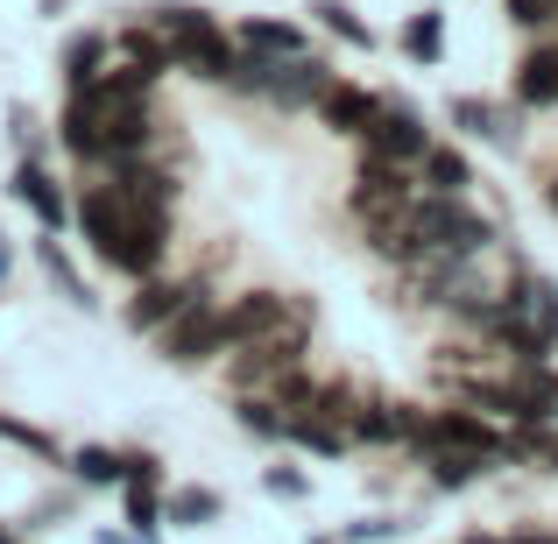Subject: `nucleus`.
I'll return each instance as SVG.
<instances>
[{
    "mask_svg": "<svg viewBox=\"0 0 558 544\" xmlns=\"http://www.w3.org/2000/svg\"><path fill=\"white\" fill-rule=\"evenodd\" d=\"M495 333H502V340L517 347L523 361H545V347L558 340V290H545V283H517V290H502Z\"/></svg>",
    "mask_w": 558,
    "mask_h": 544,
    "instance_id": "nucleus-1",
    "label": "nucleus"
},
{
    "mask_svg": "<svg viewBox=\"0 0 558 544\" xmlns=\"http://www.w3.org/2000/svg\"><path fill=\"white\" fill-rule=\"evenodd\" d=\"M410 233H417L424 247H446V255H481L488 247V219L466 213L452 191H438V198H424L417 213H410Z\"/></svg>",
    "mask_w": 558,
    "mask_h": 544,
    "instance_id": "nucleus-2",
    "label": "nucleus"
},
{
    "mask_svg": "<svg viewBox=\"0 0 558 544\" xmlns=\"http://www.w3.org/2000/svg\"><path fill=\"white\" fill-rule=\"evenodd\" d=\"M213 347H227V312H213L205 298H191L184 312L163 326V354L191 367V361H205V354H213Z\"/></svg>",
    "mask_w": 558,
    "mask_h": 544,
    "instance_id": "nucleus-3",
    "label": "nucleus"
},
{
    "mask_svg": "<svg viewBox=\"0 0 558 544\" xmlns=\"http://www.w3.org/2000/svg\"><path fill=\"white\" fill-rule=\"evenodd\" d=\"M241 85H262L276 107H304V99H326V71H318L312 57H290V71H283V57H276V64H247V71H241Z\"/></svg>",
    "mask_w": 558,
    "mask_h": 544,
    "instance_id": "nucleus-4",
    "label": "nucleus"
},
{
    "mask_svg": "<svg viewBox=\"0 0 558 544\" xmlns=\"http://www.w3.org/2000/svg\"><path fill=\"white\" fill-rule=\"evenodd\" d=\"M78 219H85L93 255L113 262V269H128V205H121V191H93V198L78 205Z\"/></svg>",
    "mask_w": 558,
    "mask_h": 544,
    "instance_id": "nucleus-5",
    "label": "nucleus"
},
{
    "mask_svg": "<svg viewBox=\"0 0 558 544\" xmlns=\"http://www.w3.org/2000/svg\"><path fill=\"white\" fill-rule=\"evenodd\" d=\"M375 156H389V164H417V156H432V135H424V121L410 107H381L375 128H368Z\"/></svg>",
    "mask_w": 558,
    "mask_h": 544,
    "instance_id": "nucleus-6",
    "label": "nucleus"
},
{
    "mask_svg": "<svg viewBox=\"0 0 558 544\" xmlns=\"http://www.w3.org/2000/svg\"><path fill=\"white\" fill-rule=\"evenodd\" d=\"M558 410V375L545 361H523L517 375H509V418H531V424H545Z\"/></svg>",
    "mask_w": 558,
    "mask_h": 544,
    "instance_id": "nucleus-7",
    "label": "nucleus"
},
{
    "mask_svg": "<svg viewBox=\"0 0 558 544\" xmlns=\"http://www.w3.org/2000/svg\"><path fill=\"white\" fill-rule=\"evenodd\" d=\"M517 99H523V107H558V43H545V50L523 57V71H517Z\"/></svg>",
    "mask_w": 558,
    "mask_h": 544,
    "instance_id": "nucleus-8",
    "label": "nucleus"
},
{
    "mask_svg": "<svg viewBox=\"0 0 558 544\" xmlns=\"http://www.w3.org/2000/svg\"><path fill=\"white\" fill-rule=\"evenodd\" d=\"M276 318H283V298L276 290H247L227 312V340H262V333H276Z\"/></svg>",
    "mask_w": 558,
    "mask_h": 544,
    "instance_id": "nucleus-9",
    "label": "nucleus"
},
{
    "mask_svg": "<svg viewBox=\"0 0 558 544\" xmlns=\"http://www.w3.org/2000/svg\"><path fill=\"white\" fill-rule=\"evenodd\" d=\"M318 113H326L340 135H368L375 128V113H381V99H368V93H354V85H340V93H326L318 99Z\"/></svg>",
    "mask_w": 558,
    "mask_h": 544,
    "instance_id": "nucleus-10",
    "label": "nucleus"
},
{
    "mask_svg": "<svg viewBox=\"0 0 558 544\" xmlns=\"http://www.w3.org/2000/svg\"><path fill=\"white\" fill-rule=\"evenodd\" d=\"M14 191H22V205H28V213H36L43 219V227H64V198H57V184H50V170H36V164H22V170H14Z\"/></svg>",
    "mask_w": 558,
    "mask_h": 544,
    "instance_id": "nucleus-11",
    "label": "nucleus"
},
{
    "mask_svg": "<svg viewBox=\"0 0 558 544\" xmlns=\"http://www.w3.org/2000/svg\"><path fill=\"white\" fill-rule=\"evenodd\" d=\"M361 213H381V205H403V164H389V156H375L368 170H361V191H354Z\"/></svg>",
    "mask_w": 558,
    "mask_h": 544,
    "instance_id": "nucleus-12",
    "label": "nucleus"
},
{
    "mask_svg": "<svg viewBox=\"0 0 558 544\" xmlns=\"http://www.w3.org/2000/svg\"><path fill=\"white\" fill-rule=\"evenodd\" d=\"M424 438H446V446H466V452H481V460H495V452H502V438H495L488 424H474L466 410H446V418H438Z\"/></svg>",
    "mask_w": 558,
    "mask_h": 544,
    "instance_id": "nucleus-13",
    "label": "nucleus"
},
{
    "mask_svg": "<svg viewBox=\"0 0 558 544\" xmlns=\"http://www.w3.org/2000/svg\"><path fill=\"white\" fill-rule=\"evenodd\" d=\"M191 298H198V290H184V283H149V290L135 298V312H128V318H135L142 333H149V326H170V318H178Z\"/></svg>",
    "mask_w": 558,
    "mask_h": 544,
    "instance_id": "nucleus-14",
    "label": "nucleus"
},
{
    "mask_svg": "<svg viewBox=\"0 0 558 544\" xmlns=\"http://www.w3.org/2000/svg\"><path fill=\"white\" fill-rule=\"evenodd\" d=\"M241 43H247V50H262V57H304V36L290 22H247Z\"/></svg>",
    "mask_w": 558,
    "mask_h": 544,
    "instance_id": "nucleus-15",
    "label": "nucleus"
},
{
    "mask_svg": "<svg viewBox=\"0 0 558 544\" xmlns=\"http://www.w3.org/2000/svg\"><path fill=\"white\" fill-rule=\"evenodd\" d=\"M71 467H78V481H93V488H107V481H128V460H121V452H107V446H85Z\"/></svg>",
    "mask_w": 558,
    "mask_h": 544,
    "instance_id": "nucleus-16",
    "label": "nucleus"
},
{
    "mask_svg": "<svg viewBox=\"0 0 558 544\" xmlns=\"http://www.w3.org/2000/svg\"><path fill=\"white\" fill-rule=\"evenodd\" d=\"M43 269L57 276V290H64L71 304H93V290L78 283V269H71V262H64V247H57V241H43Z\"/></svg>",
    "mask_w": 558,
    "mask_h": 544,
    "instance_id": "nucleus-17",
    "label": "nucleus"
},
{
    "mask_svg": "<svg viewBox=\"0 0 558 544\" xmlns=\"http://www.w3.org/2000/svg\"><path fill=\"white\" fill-rule=\"evenodd\" d=\"M424 170H432V184H438V191H460L466 178H474L460 149H432V156H424Z\"/></svg>",
    "mask_w": 558,
    "mask_h": 544,
    "instance_id": "nucleus-18",
    "label": "nucleus"
},
{
    "mask_svg": "<svg viewBox=\"0 0 558 544\" xmlns=\"http://www.w3.org/2000/svg\"><path fill=\"white\" fill-rule=\"evenodd\" d=\"M318 14H326V28H332V36H347V43H361V50H368V22H361V14L354 8H340V0H318Z\"/></svg>",
    "mask_w": 558,
    "mask_h": 544,
    "instance_id": "nucleus-19",
    "label": "nucleus"
},
{
    "mask_svg": "<svg viewBox=\"0 0 558 544\" xmlns=\"http://www.w3.org/2000/svg\"><path fill=\"white\" fill-rule=\"evenodd\" d=\"M99 57H107V43H99V36H78V43H71V85H93L99 78Z\"/></svg>",
    "mask_w": 558,
    "mask_h": 544,
    "instance_id": "nucleus-20",
    "label": "nucleus"
},
{
    "mask_svg": "<svg viewBox=\"0 0 558 544\" xmlns=\"http://www.w3.org/2000/svg\"><path fill=\"white\" fill-rule=\"evenodd\" d=\"M170 517H178V523H213L219 503H213L205 488H184V495H170Z\"/></svg>",
    "mask_w": 558,
    "mask_h": 544,
    "instance_id": "nucleus-21",
    "label": "nucleus"
},
{
    "mask_svg": "<svg viewBox=\"0 0 558 544\" xmlns=\"http://www.w3.org/2000/svg\"><path fill=\"white\" fill-rule=\"evenodd\" d=\"M156 517H163L156 488H149V481H135V488H128V523H135V531H156Z\"/></svg>",
    "mask_w": 558,
    "mask_h": 544,
    "instance_id": "nucleus-22",
    "label": "nucleus"
},
{
    "mask_svg": "<svg viewBox=\"0 0 558 544\" xmlns=\"http://www.w3.org/2000/svg\"><path fill=\"white\" fill-rule=\"evenodd\" d=\"M432 481H438V488H466V481H474V460H466V452H438Z\"/></svg>",
    "mask_w": 558,
    "mask_h": 544,
    "instance_id": "nucleus-23",
    "label": "nucleus"
},
{
    "mask_svg": "<svg viewBox=\"0 0 558 544\" xmlns=\"http://www.w3.org/2000/svg\"><path fill=\"white\" fill-rule=\"evenodd\" d=\"M460 121H474L488 142H509V135H517V128H502V113H495V107H481V99H460Z\"/></svg>",
    "mask_w": 558,
    "mask_h": 544,
    "instance_id": "nucleus-24",
    "label": "nucleus"
},
{
    "mask_svg": "<svg viewBox=\"0 0 558 544\" xmlns=\"http://www.w3.org/2000/svg\"><path fill=\"white\" fill-rule=\"evenodd\" d=\"M403 43H410V57H424V64H432V57H438V14H417Z\"/></svg>",
    "mask_w": 558,
    "mask_h": 544,
    "instance_id": "nucleus-25",
    "label": "nucleus"
},
{
    "mask_svg": "<svg viewBox=\"0 0 558 544\" xmlns=\"http://www.w3.org/2000/svg\"><path fill=\"white\" fill-rule=\"evenodd\" d=\"M241 424H247V432H262V438H283V432H290V424L276 418L269 403H241Z\"/></svg>",
    "mask_w": 558,
    "mask_h": 544,
    "instance_id": "nucleus-26",
    "label": "nucleus"
},
{
    "mask_svg": "<svg viewBox=\"0 0 558 544\" xmlns=\"http://www.w3.org/2000/svg\"><path fill=\"white\" fill-rule=\"evenodd\" d=\"M551 14H558V0H509V22H523V28L551 22Z\"/></svg>",
    "mask_w": 558,
    "mask_h": 544,
    "instance_id": "nucleus-27",
    "label": "nucleus"
},
{
    "mask_svg": "<svg viewBox=\"0 0 558 544\" xmlns=\"http://www.w3.org/2000/svg\"><path fill=\"white\" fill-rule=\"evenodd\" d=\"M0 438H14V446H28V452H50V438H43L36 424H14V418H0Z\"/></svg>",
    "mask_w": 558,
    "mask_h": 544,
    "instance_id": "nucleus-28",
    "label": "nucleus"
},
{
    "mask_svg": "<svg viewBox=\"0 0 558 544\" xmlns=\"http://www.w3.org/2000/svg\"><path fill=\"white\" fill-rule=\"evenodd\" d=\"M269 495H304V474L298 467H269Z\"/></svg>",
    "mask_w": 558,
    "mask_h": 544,
    "instance_id": "nucleus-29",
    "label": "nucleus"
},
{
    "mask_svg": "<svg viewBox=\"0 0 558 544\" xmlns=\"http://www.w3.org/2000/svg\"><path fill=\"white\" fill-rule=\"evenodd\" d=\"M0 283H8V241H0Z\"/></svg>",
    "mask_w": 558,
    "mask_h": 544,
    "instance_id": "nucleus-30",
    "label": "nucleus"
},
{
    "mask_svg": "<svg viewBox=\"0 0 558 544\" xmlns=\"http://www.w3.org/2000/svg\"><path fill=\"white\" fill-rule=\"evenodd\" d=\"M517 544H558V537H517Z\"/></svg>",
    "mask_w": 558,
    "mask_h": 544,
    "instance_id": "nucleus-31",
    "label": "nucleus"
},
{
    "mask_svg": "<svg viewBox=\"0 0 558 544\" xmlns=\"http://www.w3.org/2000/svg\"><path fill=\"white\" fill-rule=\"evenodd\" d=\"M466 544H495V537H466Z\"/></svg>",
    "mask_w": 558,
    "mask_h": 544,
    "instance_id": "nucleus-32",
    "label": "nucleus"
},
{
    "mask_svg": "<svg viewBox=\"0 0 558 544\" xmlns=\"http://www.w3.org/2000/svg\"><path fill=\"white\" fill-rule=\"evenodd\" d=\"M551 213H558V184H551Z\"/></svg>",
    "mask_w": 558,
    "mask_h": 544,
    "instance_id": "nucleus-33",
    "label": "nucleus"
},
{
    "mask_svg": "<svg viewBox=\"0 0 558 544\" xmlns=\"http://www.w3.org/2000/svg\"><path fill=\"white\" fill-rule=\"evenodd\" d=\"M0 544H14V537H8V531H0Z\"/></svg>",
    "mask_w": 558,
    "mask_h": 544,
    "instance_id": "nucleus-34",
    "label": "nucleus"
}]
</instances>
